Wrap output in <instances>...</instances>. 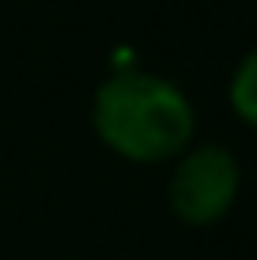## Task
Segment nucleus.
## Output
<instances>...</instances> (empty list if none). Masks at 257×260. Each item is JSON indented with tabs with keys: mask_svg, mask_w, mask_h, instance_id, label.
Instances as JSON below:
<instances>
[{
	"mask_svg": "<svg viewBox=\"0 0 257 260\" xmlns=\"http://www.w3.org/2000/svg\"><path fill=\"white\" fill-rule=\"evenodd\" d=\"M91 128L110 155L136 166L174 162L197 140V110L174 79L121 68L91 98Z\"/></svg>",
	"mask_w": 257,
	"mask_h": 260,
	"instance_id": "obj_1",
	"label": "nucleus"
},
{
	"mask_svg": "<svg viewBox=\"0 0 257 260\" xmlns=\"http://www.w3.org/2000/svg\"><path fill=\"white\" fill-rule=\"evenodd\" d=\"M227 102H231L235 117L246 128L257 132V49H250L231 72V83H227Z\"/></svg>",
	"mask_w": 257,
	"mask_h": 260,
	"instance_id": "obj_3",
	"label": "nucleus"
},
{
	"mask_svg": "<svg viewBox=\"0 0 257 260\" xmlns=\"http://www.w3.org/2000/svg\"><path fill=\"white\" fill-rule=\"evenodd\" d=\"M242 189V170L238 158L223 143H197L174 158L170 185H166V200H170L174 219L185 226H212V222L227 219Z\"/></svg>",
	"mask_w": 257,
	"mask_h": 260,
	"instance_id": "obj_2",
	"label": "nucleus"
}]
</instances>
